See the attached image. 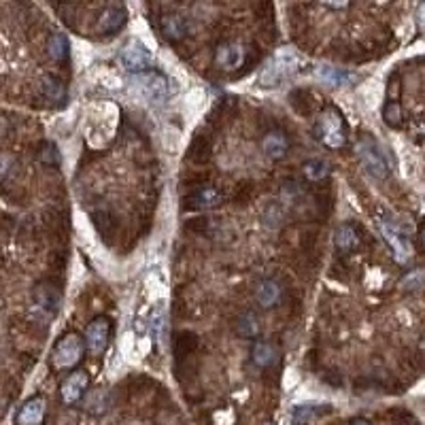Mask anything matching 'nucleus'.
Wrapping results in <instances>:
<instances>
[{
    "mask_svg": "<svg viewBox=\"0 0 425 425\" xmlns=\"http://www.w3.org/2000/svg\"><path fill=\"white\" fill-rule=\"evenodd\" d=\"M300 68V53L293 47H281L272 60L266 64V68L260 75V85L262 87H277L281 79L293 75Z\"/></svg>",
    "mask_w": 425,
    "mask_h": 425,
    "instance_id": "f257e3e1",
    "label": "nucleus"
},
{
    "mask_svg": "<svg viewBox=\"0 0 425 425\" xmlns=\"http://www.w3.org/2000/svg\"><path fill=\"white\" fill-rule=\"evenodd\" d=\"M83 355H85V341H83V336L77 334V332H68L53 347L51 364H53L56 370H68V368H75L83 360Z\"/></svg>",
    "mask_w": 425,
    "mask_h": 425,
    "instance_id": "f03ea898",
    "label": "nucleus"
},
{
    "mask_svg": "<svg viewBox=\"0 0 425 425\" xmlns=\"http://www.w3.org/2000/svg\"><path fill=\"white\" fill-rule=\"evenodd\" d=\"M357 158L362 160L364 168L376 177V179H387L389 177V162L383 151V147L372 139V137H362L355 145Z\"/></svg>",
    "mask_w": 425,
    "mask_h": 425,
    "instance_id": "7ed1b4c3",
    "label": "nucleus"
},
{
    "mask_svg": "<svg viewBox=\"0 0 425 425\" xmlns=\"http://www.w3.org/2000/svg\"><path fill=\"white\" fill-rule=\"evenodd\" d=\"M319 137L322 143L330 149H341L347 143L345 134V120L336 109H328L319 118Z\"/></svg>",
    "mask_w": 425,
    "mask_h": 425,
    "instance_id": "20e7f679",
    "label": "nucleus"
},
{
    "mask_svg": "<svg viewBox=\"0 0 425 425\" xmlns=\"http://www.w3.org/2000/svg\"><path fill=\"white\" fill-rule=\"evenodd\" d=\"M134 87L149 102H164L168 98V91H170L166 77L162 72H156V70L139 72L134 79Z\"/></svg>",
    "mask_w": 425,
    "mask_h": 425,
    "instance_id": "39448f33",
    "label": "nucleus"
},
{
    "mask_svg": "<svg viewBox=\"0 0 425 425\" xmlns=\"http://www.w3.org/2000/svg\"><path fill=\"white\" fill-rule=\"evenodd\" d=\"M381 234L383 239L387 241V245L391 247V253H393V260L398 264H408L410 255H412V245L410 241L406 239V234L400 230V226L391 220H381Z\"/></svg>",
    "mask_w": 425,
    "mask_h": 425,
    "instance_id": "423d86ee",
    "label": "nucleus"
},
{
    "mask_svg": "<svg viewBox=\"0 0 425 425\" xmlns=\"http://www.w3.org/2000/svg\"><path fill=\"white\" fill-rule=\"evenodd\" d=\"M109 336H111V322L106 317H96L94 322L87 324L83 334L85 349L94 355L104 353L106 345H109Z\"/></svg>",
    "mask_w": 425,
    "mask_h": 425,
    "instance_id": "0eeeda50",
    "label": "nucleus"
},
{
    "mask_svg": "<svg viewBox=\"0 0 425 425\" xmlns=\"http://www.w3.org/2000/svg\"><path fill=\"white\" fill-rule=\"evenodd\" d=\"M151 62H153V58H151L149 49L145 45H141L139 41H130L120 53V64L132 75L149 70Z\"/></svg>",
    "mask_w": 425,
    "mask_h": 425,
    "instance_id": "6e6552de",
    "label": "nucleus"
},
{
    "mask_svg": "<svg viewBox=\"0 0 425 425\" xmlns=\"http://www.w3.org/2000/svg\"><path fill=\"white\" fill-rule=\"evenodd\" d=\"M87 387H89V374L85 370H75L64 379L60 387V398L66 406H75L79 400H83Z\"/></svg>",
    "mask_w": 425,
    "mask_h": 425,
    "instance_id": "1a4fd4ad",
    "label": "nucleus"
},
{
    "mask_svg": "<svg viewBox=\"0 0 425 425\" xmlns=\"http://www.w3.org/2000/svg\"><path fill=\"white\" fill-rule=\"evenodd\" d=\"M245 47L241 43H224L215 51V62L222 70L234 72L245 64Z\"/></svg>",
    "mask_w": 425,
    "mask_h": 425,
    "instance_id": "9d476101",
    "label": "nucleus"
},
{
    "mask_svg": "<svg viewBox=\"0 0 425 425\" xmlns=\"http://www.w3.org/2000/svg\"><path fill=\"white\" fill-rule=\"evenodd\" d=\"M47 417V400L43 395H34L20 408L15 423L18 425H43Z\"/></svg>",
    "mask_w": 425,
    "mask_h": 425,
    "instance_id": "9b49d317",
    "label": "nucleus"
},
{
    "mask_svg": "<svg viewBox=\"0 0 425 425\" xmlns=\"http://www.w3.org/2000/svg\"><path fill=\"white\" fill-rule=\"evenodd\" d=\"M58 304H60V293L53 287H49V285L37 287V291H34V312L37 315L51 319L58 310Z\"/></svg>",
    "mask_w": 425,
    "mask_h": 425,
    "instance_id": "f8f14e48",
    "label": "nucleus"
},
{
    "mask_svg": "<svg viewBox=\"0 0 425 425\" xmlns=\"http://www.w3.org/2000/svg\"><path fill=\"white\" fill-rule=\"evenodd\" d=\"M281 296H283V287H281V283L277 279H266L255 289V300L266 310L274 308L281 302Z\"/></svg>",
    "mask_w": 425,
    "mask_h": 425,
    "instance_id": "ddd939ff",
    "label": "nucleus"
},
{
    "mask_svg": "<svg viewBox=\"0 0 425 425\" xmlns=\"http://www.w3.org/2000/svg\"><path fill=\"white\" fill-rule=\"evenodd\" d=\"M262 149H264V153H266L270 160H283V158L287 156V151H289V139H287L283 132L272 130V132H268V134L264 137Z\"/></svg>",
    "mask_w": 425,
    "mask_h": 425,
    "instance_id": "4468645a",
    "label": "nucleus"
},
{
    "mask_svg": "<svg viewBox=\"0 0 425 425\" xmlns=\"http://www.w3.org/2000/svg\"><path fill=\"white\" fill-rule=\"evenodd\" d=\"M109 406H111V395H109V391L106 389H94V391H85V395H83V408H85V412H89V414H96V417H100V414H104L106 410H109Z\"/></svg>",
    "mask_w": 425,
    "mask_h": 425,
    "instance_id": "2eb2a0df",
    "label": "nucleus"
},
{
    "mask_svg": "<svg viewBox=\"0 0 425 425\" xmlns=\"http://www.w3.org/2000/svg\"><path fill=\"white\" fill-rule=\"evenodd\" d=\"M315 75L317 79L322 81L324 85L328 87H343L351 81V75L343 68H336V66H330V64H322L315 68Z\"/></svg>",
    "mask_w": 425,
    "mask_h": 425,
    "instance_id": "dca6fc26",
    "label": "nucleus"
},
{
    "mask_svg": "<svg viewBox=\"0 0 425 425\" xmlns=\"http://www.w3.org/2000/svg\"><path fill=\"white\" fill-rule=\"evenodd\" d=\"M220 204H222V194L212 187H202L189 198V206L196 210H208V208H215Z\"/></svg>",
    "mask_w": 425,
    "mask_h": 425,
    "instance_id": "f3484780",
    "label": "nucleus"
},
{
    "mask_svg": "<svg viewBox=\"0 0 425 425\" xmlns=\"http://www.w3.org/2000/svg\"><path fill=\"white\" fill-rule=\"evenodd\" d=\"M328 406H315V404H302L296 406L291 412V425H312L324 412H328Z\"/></svg>",
    "mask_w": 425,
    "mask_h": 425,
    "instance_id": "a211bd4d",
    "label": "nucleus"
},
{
    "mask_svg": "<svg viewBox=\"0 0 425 425\" xmlns=\"http://www.w3.org/2000/svg\"><path fill=\"white\" fill-rule=\"evenodd\" d=\"M334 245L341 253H351L360 245V234L351 224H343L334 234Z\"/></svg>",
    "mask_w": 425,
    "mask_h": 425,
    "instance_id": "6ab92c4d",
    "label": "nucleus"
},
{
    "mask_svg": "<svg viewBox=\"0 0 425 425\" xmlns=\"http://www.w3.org/2000/svg\"><path fill=\"white\" fill-rule=\"evenodd\" d=\"M162 34L170 41H181L187 34V24L181 15H166L162 20Z\"/></svg>",
    "mask_w": 425,
    "mask_h": 425,
    "instance_id": "aec40b11",
    "label": "nucleus"
},
{
    "mask_svg": "<svg viewBox=\"0 0 425 425\" xmlns=\"http://www.w3.org/2000/svg\"><path fill=\"white\" fill-rule=\"evenodd\" d=\"M251 357H253V364H255V366H260V368H268V366L274 364V360H277V351H274V347H272L270 343L260 341V343L253 345V349H251Z\"/></svg>",
    "mask_w": 425,
    "mask_h": 425,
    "instance_id": "412c9836",
    "label": "nucleus"
},
{
    "mask_svg": "<svg viewBox=\"0 0 425 425\" xmlns=\"http://www.w3.org/2000/svg\"><path fill=\"white\" fill-rule=\"evenodd\" d=\"M124 24H126V11L124 9H109V11H104V15L100 18V32H104V34L118 32Z\"/></svg>",
    "mask_w": 425,
    "mask_h": 425,
    "instance_id": "4be33fe9",
    "label": "nucleus"
},
{
    "mask_svg": "<svg viewBox=\"0 0 425 425\" xmlns=\"http://www.w3.org/2000/svg\"><path fill=\"white\" fill-rule=\"evenodd\" d=\"M302 175H304L306 181L319 183V181H324L330 175V164L326 160H308L302 166Z\"/></svg>",
    "mask_w": 425,
    "mask_h": 425,
    "instance_id": "5701e85b",
    "label": "nucleus"
},
{
    "mask_svg": "<svg viewBox=\"0 0 425 425\" xmlns=\"http://www.w3.org/2000/svg\"><path fill=\"white\" fill-rule=\"evenodd\" d=\"M236 332L243 338H255V336H260V322L255 319V315H251V312L241 315L239 322H236Z\"/></svg>",
    "mask_w": 425,
    "mask_h": 425,
    "instance_id": "b1692460",
    "label": "nucleus"
},
{
    "mask_svg": "<svg viewBox=\"0 0 425 425\" xmlns=\"http://www.w3.org/2000/svg\"><path fill=\"white\" fill-rule=\"evenodd\" d=\"M68 39L64 37V34H53L51 39H49V56L53 58V60H58V62H62V60H66L68 58Z\"/></svg>",
    "mask_w": 425,
    "mask_h": 425,
    "instance_id": "393cba45",
    "label": "nucleus"
},
{
    "mask_svg": "<svg viewBox=\"0 0 425 425\" xmlns=\"http://www.w3.org/2000/svg\"><path fill=\"white\" fill-rule=\"evenodd\" d=\"M400 287L404 291H419L425 289V270H410L408 274L402 277Z\"/></svg>",
    "mask_w": 425,
    "mask_h": 425,
    "instance_id": "a878e982",
    "label": "nucleus"
},
{
    "mask_svg": "<svg viewBox=\"0 0 425 425\" xmlns=\"http://www.w3.org/2000/svg\"><path fill=\"white\" fill-rule=\"evenodd\" d=\"M383 120H385V124L391 126V128H398V126L402 124L404 115H402V106H400L398 100H389V102L385 104V109H383Z\"/></svg>",
    "mask_w": 425,
    "mask_h": 425,
    "instance_id": "bb28decb",
    "label": "nucleus"
},
{
    "mask_svg": "<svg viewBox=\"0 0 425 425\" xmlns=\"http://www.w3.org/2000/svg\"><path fill=\"white\" fill-rule=\"evenodd\" d=\"M43 91H45L47 98H51V100H56V102H60V100L64 98V87H62L53 77H49V75L43 79Z\"/></svg>",
    "mask_w": 425,
    "mask_h": 425,
    "instance_id": "cd10ccee",
    "label": "nucleus"
},
{
    "mask_svg": "<svg viewBox=\"0 0 425 425\" xmlns=\"http://www.w3.org/2000/svg\"><path fill=\"white\" fill-rule=\"evenodd\" d=\"M41 160H43L45 164H51V166H56V164L60 162L58 149H56V147H53L51 143L43 145V149H41Z\"/></svg>",
    "mask_w": 425,
    "mask_h": 425,
    "instance_id": "c85d7f7f",
    "label": "nucleus"
},
{
    "mask_svg": "<svg viewBox=\"0 0 425 425\" xmlns=\"http://www.w3.org/2000/svg\"><path fill=\"white\" fill-rule=\"evenodd\" d=\"M56 425H79V414L72 408H66L58 414Z\"/></svg>",
    "mask_w": 425,
    "mask_h": 425,
    "instance_id": "c756f323",
    "label": "nucleus"
},
{
    "mask_svg": "<svg viewBox=\"0 0 425 425\" xmlns=\"http://www.w3.org/2000/svg\"><path fill=\"white\" fill-rule=\"evenodd\" d=\"M9 166H11L9 156H3V153H0V177H5V175L9 172Z\"/></svg>",
    "mask_w": 425,
    "mask_h": 425,
    "instance_id": "7c9ffc66",
    "label": "nucleus"
},
{
    "mask_svg": "<svg viewBox=\"0 0 425 425\" xmlns=\"http://www.w3.org/2000/svg\"><path fill=\"white\" fill-rule=\"evenodd\" d=\"M322 3L332 7V9H345L349 5V0H322Z\"/></svg>",
    "mask_w": 425,
    "mask_h": 425,
    "instance_id": "2f4dec72",
    "label": "nucleus"
},
{
    "mask_svg": "<svg viewBox=\"0 0 425 425\" xmlns=\"http://www.w3.org/2000/svg\"><path fill=\"white\" fill-rule=\"evenodd\" d=\"M417 22H419L421 30L425 32V5H421V7H419V11H417Z\"/></svg>",
    "mask_w": 425,
    "mask_h": 425,
    "instance_id": "473e14b6",
    "label": "nucleus"
},
{
    "mask_svg": "<svg viewBox=\"0 0 425 425\" xmlns=\"http://www.w3.org/2000/svg\"><path fill=\"white\" fill-rule=\"evenodd\" d=\"M349 425H372L370 421H366V419H355V421H351Z\"/></svg>",
    "mask_w": 425,
    "mask_h": 425,
    "instance_id": "72a5a7b5",
    "label": "nucleus"
},
{
    "mask_svg": "<svg viewBox=\"0 0 425 425\" xmlns=\"http://www.w3.org/2000/svg\"><path fill=\"white\" fill-rule=\"evenodd\" d=\"M5 128H7V122H5L3 118H0V134H3V132H5Z\"/></svg>",
    "mask_w": 425,
    "mask_h": 425,
    "instance_id": "f704fd0d",
    "label": "nucleus"
},
{
    "mask_svg": "<svg viewBox=\"0 0 425 425\" xmlns=\"http://www.w3.org/2000/svg\"><path fill=\"white\" fill-rule=\"evenodd\" d=\"M421 241H423V249H425V224L421 226Z\"/></svg>",
    "mask_w": 425,
    "mask_h": 425,
    "instance_id": "c9c22d12",
    "label": "nucleus"
}]
</instances>
